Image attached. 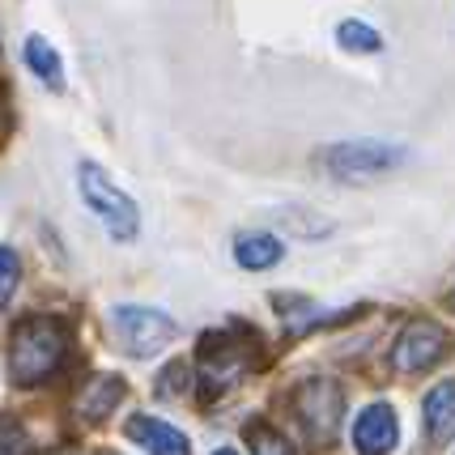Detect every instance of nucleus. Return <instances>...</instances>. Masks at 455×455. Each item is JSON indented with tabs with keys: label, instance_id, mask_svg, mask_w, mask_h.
Segmentation results:
<instances>
[{
	"label": "nucleus",
	"instance_id": "obj_1",
	"mask_svg": "<svg viewBox=\"0 0 455 455\" xmlns=\"http://www.w3.org/2000/svg\"><path fill=\"white\" fill-rule=\"evenodd\" d=\"M64 349H68L64 319H52V315L18 319L13 332H9V375H13V383L18 387L47 383L60 371Z\"/></svg>",
	"mask_w": 455,
	"mask_h": 455
},
{
	"label": "nucleus",
	"instance_id": "obj_2",
	"mask_svg": "<svg viewBox=\"0 0 455 455\" xmlns=\"http://www.w3.org/2000/svg\"><path fill=\"white\" fill-rule=\"evenodd\" d=\"M259 337L251 328H226V332H209L200 340V400L213 404L230 387H238L247 371L256 366Z\"/></svg>",
	"mask_w": 455,
	"mask_h": 455
},
{
	"label": "nucleus",
	"instance_id": "obj_3",
	"mask_svg": "<svg viewBox=\"0 0 455 455\" xmlns=\"http://www.w3.org/2000/svg\"><path fill=\"white\" fill-rule=\"evenodd\" d=\"M77 188H81V200H85V209L102 221V230L116 238V243H132L140 230V213L132 196L111 183V175L94 166V162H81L77 166Z\"/></svg>",
	"mask_w": 455,
	"mask_h": 455
},
{
	"label": "nucleus",
	"instance_id": "obj_4",
	"mask_svg": "<svg viewBox=\"0 0 455 455\" xmlns=\"http://www.w3.org/2000/svg\"><path fill=\"white\" fill-rule=\"evenodd\" d=\"M409 158L400 145H383V140H337L328 149H319V166L323 175L337 183H371V179L396 171Z\"/></svg>",
	"mask_w": 455,
	"mask_h": 455
},
{
	"label": "nucleus",
	"instance_id": "obj_5",
	"mask_svg": "<svg viewBox=\"0 0 455 455\" xmlns=\"http://www.w3.org/2000/svg\"><path fill=\"white\" fill-rule=\"evenodd\" d=\"M290 409H294L302 435L328 447L340 430V417H345V396H340V383L332 379H302L290 396Z\"/></svg>",
	"mask_w": 455,
	"mask_h": 455
},
{
	"label": "nucleus",
	"instance_id": "obj_6",
	"mask_svg": "<svg viewBox=\"0 0 455 455\" xmlns=\"http://www.w3.org/2000/svg\"><path fill=\"white\" fill-rule=\"evenodd\" d=\"M447 354H451V332L443 323H435L426 315L409 319L404 332L396 337V345H392V371L396 375H426Z\"/></svg>",
	"mask_w": 455,
	"mask_h": 455
},
{
	"label": "nucleus",
	"instance_id": "obj_7",
	"mask_svg": "<svg viewBox=\"0 0 455 455\" xmlns=\"http://www.w3.org/2000/svg\"><path fill=\"white\" fill-rule=\"evenodd\" d=\"M111 328L124 340V349L137 357L158 354L166 340L175 337V319L162 311H145V307H116L111 311Z\"/></svg>",
	"mask_w": 455,
	"mask_h": 455
},
{
	"label": "nucleus",
	"instance_id": "obj_8",
	"mask_svg": "<svg viewBox=\"0 0 455 455\" xmlns=\"http://www.w3.org/2000/svg\"><path fill=\"white\" fill-rule=\"evenodd\" d=\"M400 438V421L392 404H366L354 421V447L357 455H387Z\"/></svg>",
	"mask_w": 455,
	"mask_h": 455
},
{
	"label": "nucleus",
	"instance_id": "obj_9",
	"mask_svg": "<svg viewBox=\"0 0 455 455\" xmlns=\"http://www.w3.org/2000/svg\"><path fill=\"white\" fill-rule=\"evenodd\" d=\"M128 438H137L149 455H192L188 451V435H179L175 426H166L158 417H132Z\"/></svg>",
	"mask_w": 455,
	"mask_h": 455
},
{
	"label": "nucleus",
	"instance_id": "obj_10",
	"mask_svg": "<svg viewBox=\"0 0 455 455\" xmlns=\"http://www.w3.org/2000/svg\"><path fill=\"white\" fill-rule=\"evenodd\" d=\"M421 413H426V435L435 438L438 447L455 438V379L438 383L430 396L421 400Z\"/></svg>",
	"mask_w": 455,
	"mask_h": 455
},
{
	"label": "nucleus",
	"instance_id": "obj_11",
	"mask_svg": "<svg viewBox=\"0 0 455 455\" xmlns=\"http://www.w3.org/2000/svg\"><path fill=\"white\" fill-rule=\"evenodd\" d=\"M124 379L119 375H99V379H90L85 387H81V396H77V409L85 421H102V417L116 409L119 400H124Z\"/></svg>",
	"mask_w": 455,
	"mask_h": 455
},
{
	"label": "nucleus",
	"instance_id": "obj_12",
	"mask_svg": "<svg viewBox=\"0 0 455 455\" xmlns=\"http://www.w3.org/2000/svg\"><path fill=\"white\" fill-rule=\"evenodd\" d=\"M281 256H285V243L273 235H243L235 243V259L251 273H264V268L281 264Z\"/></svg>",
	"mask_w": 455,
	"mask_h": 455
},
{
	"label": "nucleus",
	"instance_id": "obj_13",
	"mask_svg": "<svg viewBox=\"0 0 455 455\" xmlns=\"http://www.w3.org/2000/svg\"><path fill=\"white\" fill-rule=\"evenodd\" d=\"M26 64H30V73L39 81H47L52 90L64 85V64H60L56 47L43 39V35H30V39H26Z\"/></svg>",
	"mask_w": 455,
	"mask_h": 455
},
{
	"label": "nucleus",
	"instance_id": "obj_14",
	"mask_svg": "<svg viewBox=\"0 0 455 455\" xmlns=\"http://www.w3.org/2000/svg\"><path fill=\"white\" fill-rule=\"evenodd\" d=\"M337 39H340V47H345V52H362V56L383 52L379 30H371L366 21H340V26H337Z\"/></svg>",
	"mask_w": 455,
	"mask_h": 455
},
{
	"label": "nucleus",
	"instance_id": "obj_15",
	"mask_svg": "<svg viewBox=\"0 0 455 455\" xmlns=\"http://www.w3.org/2000/svg\"><path fill=\"white\" fill-rule=\"evenodd\" d=\"M18 281H21V259L13 247H0V311L13 302L18 294Z\"/></svg>",
	"mask_w": 455,
	"mask_h": 455
},
{
	"label": "nucleus",
	"instance_id": "obj_16",
	"mask_svg": "<svg viewBox=\"0 0 455 455\" xmlns=\"http://www.w3.org/2000/svg\"><path fill=\"white\" fill-rule=\"evenodd\" d=\"M247 443H251V455H294V447L273 426H259V421L247 430Z\"/></svg>",
	"mask_w": 455,
	"mask_h": 455
},
{
	"label": "nucleus",
	"instance_id": "obj_17",
	"mask_svg": "<svg viewBox=\"0 0 455 455\" xmlns=\"http://www.w3.org/2000/svg\"><path fill=\"white\" fill-rule=\"evenodd\" d=\"M175 392H188V366L183 362H171L158 383V396H175Z\"/></svg>",
	"mask_w": 455,
	"mask_h": 455
},
{
	"label": "nucleus",
	"instance_id": "obj_18",
	"mask_svg": "<svg viewBox=\"0 0 455 455\" xmlns=\"http://www.w3.org/2000/svg\"><path fill=\"white\" fill-rule=\"evenodd\" d=\"M213 455H238V451H230V447H221V451H213Z\"/></svg>",
	"mask_w": 455,
	"mask_h": 455
},
{
	"label": "nucleus",
	"instance_id": "obj_19",
	"mask_svg": "<svg viewBox=\"0 0 455 455\" xmlns=\"http://www.w3.org/2000/svg\"><path fill=\"white\" fill-rule=\"evenodd\" d=\"M52 455H77V451H52Z\"/></svg>",
	"mask_w": 455,
	"mask_h": 455
},
{
	"label": "nucleus",
	"instance_id": "obj_20",
	"mask_svg": "<svg viewBox=\"0 0 455 455\" xmlns=\"http://www.w3.org/2000/svg\"><path fill=\"white\" fill-rule=\"evenodd\" d=\"M451 302H455V294H451Z\"/></svg>",
	"mask_w": 455,
	"mask_h": 455
},
{
	"label": "nucleus",
	"instance_id": "obj_21",
	"mask_svg": "<svg viewBox=\"0 0 455 455\" xmlns=\"http://www.w3.org/2000/svg\"><path fill=\"white\" fill-rule=\"evenodd\" d=\"M0 455H4V451H0Z\"/></svg>",
	"mask_w": 455,
	"mask_h": 455
}]
</instances>
